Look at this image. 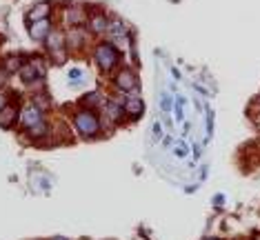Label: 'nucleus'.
Listing matches in <instances>:
<instances>
[{
	"mask_svg": "<svg viewBox=\"0 0 260 240\" xmlns=\"http://www.w3.org/2000/svg\"><path fill=\"white\" fill-rule=\"evenodd\" d=\"M51 29H54V20L49 18H43V20H36V22H27V31L29 36H31L36 43H45V38L51 33Z\"/></svg>",
	"mask_w": 260,
	"mask_h": 240,
	"instance_id": "12",
	"label": "nucleus"
},
{
	"mask_svg": "<svg viewBox=\"0 0 260 240\" xmlns=\"http://www.w3.org/2000/svg\"><path fill=\"white\" fill-rule=\"evenodd\" d=\"M109 20L111 16L103 9H93L89 11V18H87V31L91 36H107V29H109Z\"/></svg>",
	"mask_w": 260,
	"mask_h": 240,
	"instance_id": "7",
	"label": "nucleus"
},
{
	"mask_svg": "<svg viewBox=\"0 0 260 240\" xmlns=\"http://www.w3.org/2000/svg\"><path fill=\"white\" fill-rule=\"evenodd\" d=\"M171 105H174L171 96H162V111H171Z\"/></svg>",
	"mask_w": 260,
	"mask_h": 240,
	"instance_id": "19",
	"label": "nucleus"
},
{
	"mask_svg": "<svg viewBox=\"0 0 260 240\" xmlns=\"http://www.w3.org/2000/svg\"><path fill=\"white\" fill-rule=\"evenodd\" d=\"M160 133H162V129H160V125H158V122H156V125H153V136H156V138H160Z\"/></svg>",
	"mask_w": 260,
	"mask_h": 240,
	"instance_id": "21",
	"label": "nucleus"
},
{
	"mask_svg": "<svg viewBox=\"0 0 260 240\" xmlns=\"http://www.w3.org/2000/svg\"><path fill=\"white\" fill-rule=\"evenodd\" d=\"M64 38H67L69 51H80L87 45V40H89V31H87V27H67Z\"/></svg>",
	"mask_w": 260,
	"mask_h": 240,
	"instance_id": "10",
	"label": "nucleus"
},
{
	"mask_svg": "<svg viewBox=\"0 0 260 240\" xmlns=\"http://www.w3.org/2000/svg\"><path fill=\"white\" fill-rule=\"evenodd\" d=\"M100 118H103V125H120V122L127 120V114H125V105L116 98H107L105 107L100 109Z\"/></svg>",
	"mask_w": 260,
	"mask_h": 240,
	"instance_id": "6",
	"label": "nucleus"
},
{
	"mask_svg": "<svg viewBox=\"0 0 260 240\" xmlns=\"http://www.w3.org/2000/svg\"><path fill=\"white\" fill-rule=\"evenodd\" d=\"M45 47L47 51H49V56H56L58 62H62L64 58H67V38H64V31L60 27H54L51 29V33L45 38Z\"/></svg>",
	"mask_w": 260,
	"mask_h": 240,
	"instance_id": "4",
	"label": "nucleus"
},
{
	"mask_svg": "<svg viewBox=\"0 0 260 240\" xmlns=\"http://www.w3.org/2000/svg\"><path fill=\"white\" fill-rule=\"evenodd\" d=\"M258 102H260V98H258Z\"/></svg>",
	"mask_w": 260,
	"mask_h": 240,
	"instance_id": "25",
	"label": "nucleus"
},
{
	"mask_svg": "<svg viewBox=\"0 0 260 240\" xmlns=\"http://www.w3.org/2000/svg\"><path fill=\"white\" fill-rule=\"evenodd\" d=\"M107 40L114 43L118 49H125L127 45H132V33H129L127 25L120 18H111L109 20V29H107Z\"/></svg>",
	"mask_w": 260,
	"mask_h": 240,
	"instance_id": "5",
	"label": "nucleus"
},
{
	"mask_svg": "<svg viewBox=\"0 0 260 240\" xmlns=\"http://www.w3.org/2000/svg\"><path fill=\"white\" fill-rule=\"evenodd\" d=\"M87 18H89V11H87L85 5H67L62 9V25L67 27H85Z\"/></svg>",
	"mask_w": 260,
	"mask_h": 240,
	"instance_id": "8",
	"label": "nucleus"
},
{
	"mask_svg": "<svg viewBox=\"0 0 260 240\" xmlns=\"http://www.w3.org/2000/svg\"><path fill=\"white\" fill-rule=\"evenodd\" d=\"M7 105H9V96H7V93H3V91H0V109H3V107H7Z\"/></svg>",
	"mask_w": 260,
	"mask_h": 240,
	"instance_id": "20",
	"label": "nucleus"
},
{
	"mask_svg": "<svg viewBox=\"0 0 260 240\" xmlns=\"http://www.w3.org/2000/svg\"><path fill=\"white\" fill-rule=\"evenodd\" d=\"M20 122V107L9 102L7 107L0 109V129H14Z\"/></svg>",
	"mask_w": 260,
	"mask_h": 240,
	"instance_id": "13",
	"label": "nucleus"
},
{
	"mask_svg": "<svg viewBox=\"0 0 260 240\" xmlns=\"http://www.w3.org/2000/svg\"><path fill=\"white\" fill-rule=\"evenodd\" d=\"M122 105H125L127 120H138V118H143V114H145V102H143V98H140L138 93H125V100H122Z\"/></svg>",
	"mask_w": 260,
	"mask_h": 240,
	"instance_id": "11",
	"label": "nucleus"
},
{
	"mask_svg": "<svg viewBox=\"0 0 260 240\" xmlns=\"http://www.w3.org/2000/svg\"><path fill=\"white\" fill-rule=\"evenodd\" d=\"M176 156H187V147H176Z\"/></svg>",
	"mask_w": 260,
	"mask_h": 240,
	"instance_id": "22",
	"label": "nucleus"
},
{
	"mask_svg": "<svg viewBox=\"0 0 260 240\" xmlns=\"http://www.w3.org/2000/svg\"><path fill=\"white\" fill-rule=\"evenodd\" d=\"M43 120H45V111L38 109L31 100L25 102V105H20V122H18V125L22 127V131L31 129L34 125H38V122H43Z\"/></svg>",
	"mask_w": 260,
	"mask_h": 240,
	"instance_id": "9",
	"label": "nucleus"
},
{
	"mask_svg": "<svg viewBox=\"0 0 260 240\" xmlns=\"http://www.w3.org/2000/svg\"><path fill=\"white\" fill-rule=\"evenodd\" d=\"M25 62H27V60H25V58H22L20 54H14V56H7V58H5V60H3V67L7 69V74L11 76V74H18Z\"/></svg>",
	"mask_w": 260,
	"mask_h": 240,
	"instance_id": "16",
	"label": "nucleus"
},
{
	"mask_svg": "<svg viewBox=\"0 0 260 240\" xmlns=\"http://www.w3.org/2000/svg\"><path fill=\"white\" fill-rule=\"evenodd\" d=\"M51 240H67V238H64V236H54Z\"/></svg>",
	"mask_w": 260,
	"mask_h": 240,
	"instance_id": "23",
	"label": "nucleus"
},
{
	"mask_svg": "<svg viewBox=\"0 0 260 240\" xmlns=\"http://www.w3.org/2000/svg\"><path fill=\"white\" fill-rule=\"evenodd\" d=\"M31 102L36 105L38 109H43V111H47V109L51 107V98H49V93H47L45 89H40V91L34 93V96H31Z\"/></svg>",
	"mask_w": 260,
	"mask_h": 240,
	"instance_id": "17",
	"label": "nucleus"
},
{
	"mask_svg": "<svg viewBox=\"0 0 260 240\" xmlns=\"http://www.w3.org/2000/svg\"><path fill=\"white\" fill-rule=\"evenodd\" d=\"M72 127L76 131V136L82 140H91L98 138L100 131H103V118H100L98 111L87 109V107H78L72 114Z\"/></svg>",
	"mask_w": 260,
	"mask_h": 240,
	"instance_id": "1",
	"label": "nucleus"
},
{
	"mask_svg": "<svg viewBox=\"0 0 260 240\" xmlns=\"http://www.w3.org/2000/svg\"><path fill=\"white\" fill-rule=\"evenodd\" d=\"M107 102L103 91H89L80 98V107H87V109H93V111H100Z\"/></svg>",
	"mask_w": 260,
	"mask_h": 240,
	"instance_id": "14",
	"label": "nucleus"
},
{
	"mask_svg": "<svg viewBox=\"0 0 260 240\" xmlns=\"http://www.w3.org/2000/svg\"><path fill=\"white\" fill-rule=\"evenodd\" d=\"M114 85H116V89L122 93H138V89H140L138 74L129 67H118L114 72Z\"/></svg>",
	"mask_w": 260,
	"mask_h": 240,
	"instance_id": "3",
	"label": "nucleus"
},
{
	"mask_svg": "<svg viewBox=\"0 0 260 240\" xmlns=\"http://www.w3.org/2000/svg\"><path fill=\"white\" fill-rule=\"evenodd\" d=\"M205 240H220V238H214V236H209V238H205Z\"/></svg>",
	"mask_w": 260,
	"mask_h": 240,
	"instance_id": "24",
	"label": "nucleus"
},
{
	"mask_svg": "<svg viewBox=\"0 0 260 240\" xmlns=\"http://www.w3.org/2000/svg\"><path fill=\"white\" fill-rule=\"evenodd\" d=\"M91 56H93V65L98 67L100 74H114L120 67V60H122V51L114 43H109V40L98 43L93 47Z\"/></svg>",
	"mask_w": 260,
	"mask_h": 240,
	"instance_id": "2",
	"label": "nucleus"
},
{
	"mask_svg": "<svg viewBox=\"0 0 260 240\" xmlns=\"http://www.w3.org/2000/svg\"><path fill=\"white\" fill-rule=\"evenodd\" d=\"M51 16V3H36L31 9L27 11V22H36Z\"/></svg>",
	"mask_w": 260,
	"mask_h": 240,
	"instance_id": "15",
	"label": "nucleus"
},
{
	"mask_svg": "<svg viewBox=\"0 0 260 240\" xmlns=\"http://www.w3.org/2000/svg\"><path fill=\"white\" fill-rule=\"evenodd\" d=\"M9 80V74H7V69H5L3 65H0V87H5V83Z\"/></svg>",
	"mask_w": 260,
	"mask_h": 240,
	"instance_id": "18",
	"label": "nucleus"
}]
</instances>
